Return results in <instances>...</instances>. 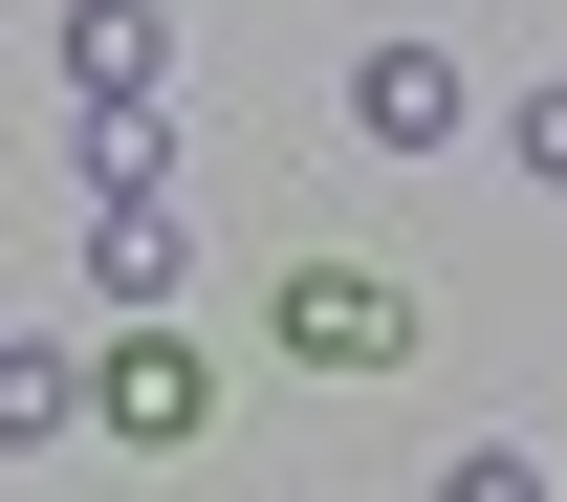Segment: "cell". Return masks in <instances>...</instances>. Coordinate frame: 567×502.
Returning <instances> with one entry per match:
<instances>
[{
  "instance_id": "1",
  "label": "cell",
  "mask_w": 567,
  "mask_h": 502,
  "mask_svg": "<svg viewBox=\"0 0 567 502\" xmlns=\"http://www.w3.org/2000/svg\"><path fill=\"white\" fill-rule=\"evenodd\" d=\"M262 350L284 371H415V285H393V263H262Z\"/></svg>"
},
{
  "instance_id": "2",
  "label": "cell",
  "mask_w": 567,
  "mask_h": 502,
  "mask_svg": "<svg viewBox=\"0 0 567 502\" xmlns=\"http://www.w3.org/2000/svg\"><path fill=\"white\" fill-rule=\"evenodd\" d=\"M87 416H110V459H197V437H218V350H175L153 306H110V350H87Z\"/></svg>"
},
{
  "instance_id": "3",
  "label": "cell",
  "mask_w": 567,
  "mask_h": 502,
  "mask_svg": "<svg viewBox=\"0 0 567 502\" xmlns=\"http://www.w3.org/2000/svg\"><path fill=\"white\" fill-rule=\"evenodd\" d=\"M458 110H481L458 44H350V132H371V153H458Z\"/></svg>"
},
{
  "instance_id": "4",
  "label": "cell",
  "mask_w": 567,
  "mask_h": 502,
  "mask_svg": "<svg viewBox=\"0 0 567 502\" xmlns=\"http://www.w3.org/2000/svg\"><path fill=\"white\" fill-rule=\"evenodd\" d=\"M153 66H175L153 0H66V88H87V110H153Z\"/></svg>"
},
{
  "instance_id": "5",
  "label": "cell",
  "mask_w": 567,
  "mask_h": 502,
  "mask_svg": "<svg viewBox=\"0 0 567 502\" xmlns=\"http://www.w3.org/2000/svg\"><path fill=\"white\" fill-rule=\"evenodd\" d=\"M87 437V371L66 350H0V459H66Z\"/></svg>"
},
{
  "instance_id": "6",
  "label": "cell",
  "mask_w": 567,
  "mask_h": 502,
  "mask_svg": "<svg viewBox=\"0 0 567 502\" xmlns=\"http://www.w3.org/2000/svg\"><path fill=\"white\" fill-rule=\"evenodd\" d=\"M87 285H110V306H175V218H153V175L110 197V240H87Z\"/></svg>"
},
{
  "instance_id": "7",
  "label": "cell",
  "mask_w": 567,
  "mask_h": 502,
  "mask_svg": "<svg viewBox=\"0 0 567 502\" xmlns=\"http://www.w3.org/2000/svg\"><path fill=\"white\" fill-rule=\"evenodd\" d=\"M502 153H524V175H546V197H567V66L524 88V110H502Z\"/></svg>"
}]
</instances>
